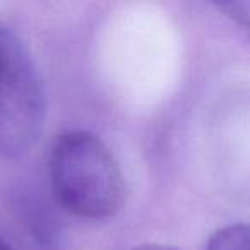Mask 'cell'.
I'll list each match as a JSON object with an SVG mask.
<instances>
[{"mask_svg":"<svg viewBox=\"0 0 250 250\" xmlns=\"http://www.w3.org/2000/svg\"><path fill=\"white\" fill-rule=\"evenodd\" d=\"M50 180L59 202L86 219L110 218L124 201L118 163L100 137L69 130L50 149Z\"/></svg>","mask_w":250,"mask_h":250,"instance_id":"obj_1","label":"cell"},{"mask_svg":"<svg viewBox=\"0 0 250 250\" xmlns=\"http://www.w3.org/2000/svg\"><path fill=\"white\" fill-rule=\"evenodd\" d=\"M45 122V91L21 40L0 26V158L14 160L38 141Z\"/></svg>","mask_w":250,"mask_h":250,"instance_id":"obj_2","label":"cell"},{"mask_svg":"<svg viewBox=\"0 0 250 250\" xmlns=\"http://www.w3.org/2000/svg\"><path fill=\"white\" fill-rule=\"evenodd\" d=\"M208 250H250V225H231L216 231Z\"/></svg>","mask_w":250,"mask_h":250,"instance_id":"obj_3","label":"cell"},{"mask_svg":"<svg viewBox=\"0 0 250 250\" xmlns=\"http://www.w3.org/2000/svg\"><path fill=\"white\" fill-rule=\"evenodd\" d=\"M134 250H175L171 247H165V245H141Z\"/></svg>","mask_w":250,"mask_h":250,"instance_id":"obj_4","label":"cell"},{"mask_svg":"<svg viewBox=\"0 0 250 250\" xmlns=\"http://www.w3.org/2000/svg\"><path fill=\"white\" fill-rule=\"evenodd\" d=\"M0 250H12L11 245H9L7 242H4V240L0 238Z\"/></svg>","mask_w":250,"mask_h":250,"instance_id":"obj_5","label":"cell"}]
</instances>
